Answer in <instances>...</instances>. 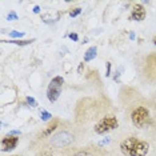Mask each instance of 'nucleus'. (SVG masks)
I'll list each match as a JSON object with an SVG mask.
<instances>
[{"instance_id": "28", "label": "nucleus", "mask_w": 156, "mask_h": 156, "mask_svg": "<svg viewBox=\"0 0 156 156\" xmlns=\"http://www.w3.org/2000/svg\"><path fill=\"white\" fill-rule=\"evenodd\" d=\"M13 156H19V155H13Z\"/></svg>"}, {"instance_id": "14", "label": "nucleus", "mask_w": 156, "mask_h": 156, "mask_svg": "<svg viewBox=\"0 0 156 156\" xmlns=\"http://www.w3.org/2000/svg\"><path fill=\"white\" fill-rule=\"evenodd\" d=\"M81 11H83V9L79 8V7H77V8H73V9H71V11H69V16L71 17H76L77 15H80Z\"/></svg>"}, {"instance_id": "4", "label": "nucleus", "mask_w": 156, "mask_h": 156, "mask_svg": "<svg viewBox=\"0 0 156 156\" xmlns=\"http://www.w3.org/2000/svg\"><path fill=\"white\" fill-rule=\"evenodd\" d=\"M64 84L63 76H55L54 79L49 81L48 88H47V99L51 103H55L62 95V88Z\"/></svg>"}, {"instance_id": "6", "label": "nucleus", "mask_w": 156, "mask_h": 156, "mask_svg": "<svg viewBox=\"0 0 156 156\" xmlns=\"http://www.w3.org/2000/svg\"><path fill=\"white\" fill-rule=\"evenodd\" d=\"M145 16H147V11H145L144 5L137 3V4H133L128 19L132 20V22H143L145 19Z\"/></svg>"}, {"instance_id": "2", "label": "nucleus", "mask_w": 156, "mask_h": 156, "mask_svg": "<svg viewBox=\"0 0 156 156\" xmlns=\"http://www.w3.org/2000/svg\"><path fill=\"white\" fill-rule=\"evenodd\" d=\"M118 127H119L118 119L113 115H107V116H104V118H101L95 124L94 129H95V133H98V135H105V133H108L109 131L116 129Z\"/></svg>"}, {"instance_id": "27", "label": "nucleus", "mask_w": 156, "mask_h": 156, "mask_svg": "<svg viewBox=\"0 0 156 156\" xmlns=\"http://www.w3.org/2000/svg\"><path fill=\"white\" fill-rule=\"evenodd\" d=\"M152 41H154V44H155V45H156V36H155V37H154V39H152Z\"/></svg>"}, {"instance_id": "16", "label": "nucleus", "mask_w": 156, "mask_h": 156, "mask_svg": "<svg viewBox=\"0 0 156 156\" xmlns=\"http://www.w3.org/2000/svg\"><path fill=\"white\" fill-rule=\"evenodd\" d=\"M123 71V68H120L119 71H116L115 72V75H113V80L116 81V83H120V72Z\"/></svg>"}, {"instance_id": "1", "label": "nucleus", "mask_w": 156, "mask_h": 156, "mask_svg": "<svg viewBox=\"0 0 156 156\" xmlns=\"http://www.w3.org/2000/svg\"><path fill=\"white\" fill-rule=\"evenodd\" d=\"M120 151L124 156H145L150 151V144L145 140L131 136L120 143Z\"/></svg>"}, {"instance_id": "5", "label": "nucleus", "mask_w": 156, "mask_h": 156, "mask_svg": "<svg viewBox=\"0 0 156 156\" xmlns=\"http://www.w3.org/2000/svg\"><path fill=\"white\" fill-rule=\"evenodd\" d=\"M73 139H75L73 135H71L69 132H60L52 137L51 143L56 145V147H67V145H69L72 143Z\"/></svg>"}, {"instance_id": "13", "label": "nucleus", "mask_w": 156, "mask_h": 156, "mask_svg": "<svg viewBox=\"0 0 156 156\" xmlns=\"http://www.w3.org/2000/svg\"><path fill=\"white\" fill-rule=\"evenodd\" d=\"M26 103H27V105H30V107H32V108H36L37 107V101L35 100L34 98H31V96H27L26 98Z\"/></svg>"}, {"instance_id": "8", "label": "nucleus", "mask_w": 156, "mask_h": 156, "mask_svg": "<svg viewBox=\"0 0 156 156\" xmlns=\"http://www.w3.org/2000/svg\"><path fill=\"white\" fill-rule=\"evenodd\" d=\"M59 123H60V122H59L58 119H54V120H52V123H51V124H48V126L44 128L43 132L40 133V137H48V136H51V135L54 133L56 129H58Z\"/></svg>"}, {"instance_id": "3", "label": "nucleus", "mask_w": 156, "mask_h": 156, "mask_svg": "<svg viewBox=\"0 0 156 156\" xmlns=\"http://www.w3.org/2000/svg\"><path fill=\"white\" fill-rule=\"evenodd\" d=\"M150 119H151L150 111H148V108L143 107V105L135 108L132 111V113H131L132 124L135 127H137V128H143V127H145L148 123H150Z\"/></svg>"}, {"instance_id": "26", "label": "nucleus", "mask_w": 156, "mask_h": 156, "mask_svg": "<svg viewBox=\"0 0 156 156\" xmlns=\"http://www.w3.org/2000/svg\"><path fill=\"white\" fill-rule=\"evenodd\" d=\"M81 43H83V44H86V43H88V37H84V39H83V41H81Z\"/></svg>"}, {"instance_id": "15", "label": "nucleus", "mask_w": 156, "mask_h": 156, "mask_svg": "<svg viewBox=\"0 0 156 156\" xmlns=\"http://www.w3.org/2000/svg\"><path fill=\"white\" fill-rule=\"evenodd\" d=\"M17 19H19V16H17L16 12H9L7 15V20H9V22H13V20H17Z\"/></svg>"}, {"instance_id": "23", "label": "nucleus", "mask_w": 156, "mask_h": 156, "mask_svg": "<svg viewBox=\"0 0 156 156\" xmlns=\"http://www.w3.org/2000/svg\"><path fill=\"white\" fill-rule=\"evenodd\" d=\"M40 156H54V155H52L51 151H43V152L40 154Z\"/></svg>"}, {"instance_id": "7", "label": "nucleus", "mask_w": 156, "mask_h": 156, "mask_svg": "<svg viewBox=\"0 0 156 156\" xmlns=\"http://www.w3.org/2000/svg\"><path fill=\"white\" fill-rule=\"evenodd\" d=\"M19 144V136H12V135H7L2 139V151L9 152L15 150Z\"/></svg>"}, {"instance_id": "25", "label": "nucleus", "mask_w": 156, "mask_h": 156, "mask_svg": "<svg viewBox=\"0 0 156 156\" xmlns=\"http://www.w3.org/2000/svg\"><path fill=\"white\" fill-rule=\"evenodd\" d=\"M129 39H131V40H133V39H135V34H133V32L129 34Z\"/></svg>"}, {"instance_id": "17", "label": "nucleus", "mask_w": 156, "mask_h": 156, "mask_svg": "<svg viewBox=\"0 0 156 156\" xmlns=\"http://www.w3.org/2000/svg\"><path fill=\"white\" fill-rule=\"evenodd\" d=\"M111 75V63L107 62L105 63V76H109Z\"/></svg>"}, {"instance_id": "9", "label": "nucleus", "mask_w": 156, "mask_h": 156, "mask_svg": "<svg viewBox=\"0 0 156 156\" xmlns=\"http://www.w3.org/2000/svg\"><path fill=\"white\" fill-rule=\"evenodd\" d=\"M96 56H98V48L95 47V45H92V47H90L86 52H84L83 62L84 63H88V62H91V60H94Z\"/></svg>"}, {"instance_id": "22", "label": "nucleus", "mask_w": 156, "mask_h": 156, "mask_svg": "<svg viewBox=\"0 0 156 156\" xmlns=\"http://www.w3.org/2000/svg\"><path fill=\"white\" fill-rule=\"evenodd\" d=\"M8 135H12V136H20V135H22V132H20V131H11V132H9Z\"/></svg>"}, {"instance_id": "19", "label": "nucleus", "mask_w": 156, "mask_h": 156, "mask_svg": "<svg viewBox=\"0 0 156 156\" xmlns=\"http://www.w3.org/2000/svg\"><path fill=\"white\" fill-rule=\"evenodd\" d=\"M109 141H111L109 137H107V139H103L101 141H99V145H100V147H103V145H107V144H109Z\"/></svg>"}, {"instance_id": "10", "label": "nucleus", "mask_w": 156, "mask_h": 156, "mask_svg": "<svg viewBox=\"0 0 156 156\" xmlns=\"http://www.w3.org/2000/svg\"><path fill=\"white\" fill-rule=\"evenodd\" d=\"M3 43H12V44H16V45H20V47H23V45H30L32 44L35 41V39H28V40H2Z\"/></svg>"}, {"instance_id": "12", "label": "nucleus", "mask_w": 156, "mask_h": 156, "mask_svg": "<svg viewBox=\"0 0 156 156\" xmlns=\"http://www.w3.org/2000/svg\"><path fill=\"white\" fill-rule=\"evenodd\" d=\"M24 36V32H19V31H9V37L12 40H20Z\"/></svg>"}, {"instance_id": "18", "label": "nucleus", "mask_w": 156, "mask_h": 156, "mask_svg": "<svg viewBox=\"0 0 156 156\" xmlns=\"http://www.w3.org/2000/svg\"><path fill=\"white\" fill-rule=\"evenodd\" d=\"M68 37L71 39V40H73V41H79V36H77V34H75V32H71L68 35Z\"/></svg>"}, {"instance_id": "20", "label": "nucleus", "mask_w": 156, "mask_h": 156, "mask_svg": "<svg viewBox=\"0 0 156 156\" xmlns=\"http://www.w3.org/2000/svg\"><path fill=\"white\" fill-rule=\"evenodd\" d=\"M73 156H92L90 152H87V151H80V152H77L76 155H73Z\"/></svg>"}, {"instance_id": "11", "label": "nucleus", "mask_w": 156, "mask_h": 156, "mask_svg": "<svg viewBox=\"0 0 156 156\" xmlns=\"http://www.w3.org/2000/svg\"><path fill=\"white\" fill-rule=\"evenodd\" d=\"M40 119H41V122H49V120L52 119V113L45 111V109H41L40 111Z\"/></svg>"}, {"instance_id": "24", "label": "nucleus", "mask_w": 156, "mask_h": 156, "mask_svg": "<svg viewBox=\"0 0 156 156\" xmlns=\"http://www.w3.org/2000/svg\"><path fill=\"white\" fill-rule=\"evenodd\" d=\"M32 11H34V13H40V11H41V8L39 5H35L34 8H32Z\"/></svg>"}, {"instance_id": "21", "label": "nucleus", "mask_w": 156, "mask_h": 156, "mask_svg": "<svg viewBox=\"0 0 156 156\" xmlns=\"http://www.w3.org/2000/svg\"><path fill=\"white\" fill-rule=\"evenodd\" d=\"M83 69H84V62H81L80 64H79V67H77V72L83 73Z\"/></svg>"}]
</instances>
